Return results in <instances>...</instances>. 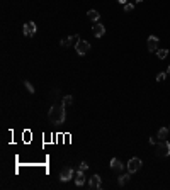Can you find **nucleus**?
I'll return each mask as SVG.
<instances>
[{"mask_svg":"<svg viewBox=\"0 0 170 190\" xmlns=\"http://www.w3.org/2000/svg\"><path fill=\"white\" fill-rule=\"evenodd\" d=\"M48 117L53 121L55 124H63L65 122V117H67V114H65V105L63 102L60 104V105H53L51 109H49L48 112Z\"/></svg>","mask_w":170,"mask_h":190,"instance_id":"nucleus-1","label":"nucleus"},{"mask_svg":"<svg viewBox=\"0 0 170 190\" xmlns=\"http://www.w3.org/2000/svg\"><path fill=\"white\" fill-rule=\"evenodd\" d=\"M157 156H162V158H165V156H168L170 155V141H160L157 144Z\"/></svg>","mask_w":170,"mask_h":190,"instance_id":"nucleus-2","label":"nucleus"},{"mask_svg":"<svg viewBox=\"0 0 170 190\" xmlns=\"http://www.w3.org/2000/svg\"><path fill=\"white\" fill-rule=\"evenodd\" d=\"M75 49H77V55H78V56H85L87 53L90 51V42H89V41H84V39H80V41L75 44Z\"/></svg>","mask_w":170,"mask_h":190,"instance_id":"nucleus-3","label":"nucleus"},{"mask_svg":"<svg viewBox=\"0 0 170 190\" xmlns=\"http://www.w3.org/2000/svg\"><path fill=\"white\" fill-rule=\"evenodd\" d=\"M73 177H75V170L71 166L63 168V170H61V173H60V180L61 182H68V180H71Z\"/></svg>","mask_w":170,"mask_h":190,"instance_id":"nucleus-4","label":"nucleus"},{"mask_svg":"<svg viewBox=\"0 0 170 190\" xmlns=\"http://www.w3.org/2000/svg\"><path fill=\"white\" fill-rule=\"evenodd\" d=\"M141 168V160L140 158H131L128 161V171L129 173H136Z\"/></svg>","mask_w":170,"mask_h":190,"instance_id":"nucleus-5","label":"nucleus"},{"mask_svg":"<svg viewBox=\"0 0 170 190\" xmlns=\"http://www.w3.org/2000/svg\"><path fill=\"white\" fill-rule=\"evenodd\" d=\"M36 31H38V27H36L34 22H27V24H24V27H22L24 36H27V38H32V36L36 34Z\"/></svg>","mask_w":170,"mask_h":190,"instance_id":"nucleus-6","label":"nucleus"},{"mask_svg":"<svg viewBox=\"0 0 170 190\" xmlns=\"http://www.w3.org/2000/svg\"><path fill=\"white\" fill-rule=\"evenodd\" d=\"M78 41H80L78 34H73V36H70V38H67V39H61V41H60V46H63V48H68V46H71V44H77Z\"/></svg>","mask_w":170,"mask_h":190,"instance_id":"nucleus-7","label":"nucleus"},{"mask_svg":"<svg viewBox=\"0 0 170 190\" xmlns=\"http://www.w3.org/2000/svg\"><path fill=\"white\" fill-rule=\"evenodd\" d=\"M146 42H148V51H150V53L157 51V48H158V38H157V36H150Z\"/></svg>","mask_w":170,"mask_h":190,"instance_id":"nucleus-8","label":"nucleus"},{"mask_svg":"<svg viewBox=\"0 0 170 190\" xmlns=\"http://www.w3.org/2000/svg\"><path fill=\"white\" fill-rule=\"evenodd\" d=\"M90 188H100L102 187V180H100V175H92L89 180Z\"/></svg>","mask_w":170,"mask_h":190,"instance_id":"nucleus-9","label":"nucleus"},{"mask_svg":"<svg viewBox=\"0 0 170 190\" xmlns=\"http://www.w3.org/2000/svg\"><path fill=\"white\" fill-rule=\"evenodd\" d=\"M75 183H77V187H82V185L85 183V171L78 170L77 173H75Z\"/></svg>","mask_w":170,"mask_h":190,"instance_id":"nucleus-10","label":"nucleus"},{"mask_svg":"<svg viewBox=\"0 0 170 190\" xmlns=\"http://www.w3.org/2000/svg\"><path fill=\"white\" fill-rule=\"evenodd\" d=\"M104 34H106V27L97 22L95 26H94V36H95V38H102Z\"/></svg>","mask_w":170,"mask_h":190,"instance_id":"nucleus-11","label":"nucleus"},{"mask_svg":"<svg viewBox=\"0 0 170 190\" xmlns=\"http://www.w3.org/2000/svg\"><path fill=\"white\" fill-rule=\"evenodd\" d=\"M111 168H113L114 171H117V173H119V171H122L124 165H122V163H121V161H119L117 158H113V160H111Z\"/></svg>","mask_w":170,"mask_h":190,"instance_id":"nucleus-12","label":"nucleus"},{"mask_svg":"<svg viewBox=\"0 0 170 190\" xmlns=\"http://www.w3.org/2000/svg\"><path fill=\"white\" fill-rule=\"evenodd\" d=\"M168 132H170V129L168 127H160L158 129V139H160V141H165V139L168 138Z\"/></svg>","mask_w":170,"mask_h":190,"instance_id":"nucleus-13","label":"nucleus"},{"mask_svg":"<svg viewBox=\"0 0 170 190\" xmlns=\"http://www.w3.org/2000/svg\"><path fill=\"white\" fill-rule=\"evenodd\" d=\"M87 17H89L92 22H99V19H100V14L97 12V10H89L87 12Z\"/></svg>","mask_w":170,"mask_h":190,"instance_id":"nucleus-14","label":"nucleus"},{"mask_svg":"<svg viewBox=\"0 0 170 190\" xmlns=\"http://www.w3.org/2000/svg\"><path fill=\"white\" fill-rule=\"evenodd\" d=\"M129 178H131V173H124V175H121V177H119V185H121V187H124L126 183H128L129 182Z\"/></svg>","mask_w":170,"mask_h":190,"instance_id":"nucleus-15","label":"nucleus"},{"mask_svg":"<svg viewBox=\"0 0 170 190\" xmlns=\"http://www.w3.org/2000/svg\"><path fill=\"white\" fill-rule=\"evenodd\" d=\"M71 104H73V97H71V95H65L63 97V105L65 107H70Z\"/></svg>","mask_w":170,"mask_h":190,"instance_id":"nucleus-16","label":"nucleus"},{"mask_svg":"<svg viewBox=\"0 0 170 190\" xmlns=\"http://www.w3.org/2000/svg\"><path fill=\"white\" fill-rule=\"evenodd\" d=\"M157 56H158L160 60H165V58L168 56V49H158V51H157Z\"/></svg>","mask_w":170,"mask_h":190,"instance_id":"nucleus-17","label":"nucleus"},{"mask_svg":"<svg viewBox=\"0 0 170 190\" xmlns=\"http://www.w3.org/2000/svg\"><path fill=\"white\" fill-rule=\"evenodd\" d=\"M24 87L27 88V92H29V94H34V92H36V88L32 87V83H31V82H26V80H24Z\"/></svg>","mask_w":170,"mask_h":190,"instance_id":"nucleus-18","label":"nucleus"},{"mask_svg":"<svg viewBox=\"0 0 170 190\" xmlns=\"http://www.w3.org/2000/svg\"><path fill=\"white\" fill-rule=\"evenodd\" d=\"M122 9H124V12H128V14H129V12H133V10H135V5L128 2V3H124V5H122Z\"/></svg>","mask_w":170,"mask_h":190,"instance_id":"nucleus-19","label":"nucleus"},{"mask_svg":"<svg viewBox=\"0 0 170 190\" xmlns=\"http://www.w3.org/2000/svg\"><path fill=\"white\" fill-rule=\"evenodd\" d=\"M165 78H167V73H165V71H162V73L157 75V82H163Z\"/></svg>","mask_w":170,"mask_h":190,"instance_id":"nucleus-20","label":"nucleus"},{"mask_svg":"<svg viewBox=\"0 0 170 190\" xmlns=\"http://www.w3.org/2000/svg\"><path fill=\"white\" fill-rule=\"evenodd\" d=\"M158 143H160L158 136H151V138H150V144H158Z\"/></svg>","mask_w":170,"mask_h":190,"instance_id":"nucleus-21","label":"nucleus"},{"mask_svg":"<svg viewBox=\"0 0 170 190\" xmlns=\"http://www.w3.org/2000/svg\"><path fill=\"white\" fill-rule=\"evenodd\" d=\"M87 168H89V165H87V163H85V161H82V163H80V166H78V170H82V171H85V170H87Z\"/></svg>","mask_w":170,"mask_h":190,"instance_id":"nucleus-22","label":"nucleus"},{"mask_svg":"<svg viewBox=\"0 0 170 190\" xmlns=\"http://www.w3.org/2000/svg\"><path fill=\"white\" fill-rule=\"evenodd\" d=\"M119 3H122V5H124V3H128V0H117Z\"/></svg>","mask_w":170,"mask_h":190,"instance_id":"nucleus-23","label":"nucleus"},{"mask_svg":"<svg viewBox=\"0 0 170 190\" xmlns=\"http://www.w3.org/2000/svg\"><path fill=\"white\" fill-rule=\"evenodd\" d=\"M165 73H167V77H170V66L167 68V71H165Z\"/></svg>","mask_w":170,"mask_h":190,"instance_id":"nucleus-24","label":"nucleus"},{"mask_svg":"<svg viewBox=\"0 0 170 190\" xmlns=\"http://www.w3.org/2000/svg\"><path fill=\"white\" fill-rule=\"evenodd\" d=\"M135 2H138V3H141V2H143V0H135Z\"/></svg>","mask_w":170,"mask_h":190,"instance_id":"nucleus-25","label":"nucleus"},{"mask_svg":"<svg viewBox=\"0 0 170 190\" xmlns=\"http://www.w3.org/2000/svg\"><path fill=\"white\" fill-rule=\"evenodd\" d=\"M168 129H170V126H168Z\"/></svg>","mask_w":170,"mask_h":190,"instance_id":"nucleus-26","label":"nucleus"}]
</instances>
